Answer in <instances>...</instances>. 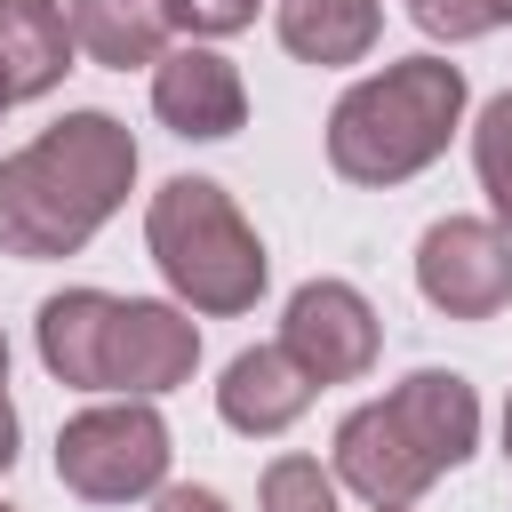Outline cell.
Returning a JSON list of instances; mask_svg holds the SVG:
<instances>
[{
  "instance_id": "6da1fadb",
  "label": "cell",
  "mask_w": 512,
  "mask_h": 512,
  "mask_svg": "<svg viewBox=\"0 0 512 512\" xmlns=\"http://www.w3.org/2000/svg\"><path fill=\"white\" fill-rule=\"evenodd\" d=\"M136 144L112 112H72L16 160H0V248L8 256H72L128 200Z\"/></svg>"
},
{
  "instance_id": "7a4b0ae2",
  "label": "cell",
  "mask_w": 512,
  "mask_h": 512,
  "mask_svg": "<svg viewBox=\"0 0 512 512\" xmlns=\"http://www.w3.org/2000/svg\"><path fill=\"white\" fill-rule=\"evenodd\" d=\"M480 440V400L448 368H416L384 400L352 408L336 424V480L368 504H408L440 472H456Z\"/></svg>"
},
{
  "instance_id": "3957f363",
  "label": "cell",
  "mask_w": 512,
  "mask_h": 512,
  "mask_svg": "<svg viewBox=\"0 0 512 512\" xmlns=\"http://www.w3.org/2000/svg\"><path fill=\"white\" fill-rule=\"evenodd\" d=\"M40 360L56 384L80 392H168L200 360V328L144 296L64 288L40 304Z\"/></svg>"
},
{
  "instance_id": "277c9868",
  "label": "cell",
  "mask_w": 512,
  "mask_h": 512,
  "mask_svg": "<svg viewBox=\"0 0 512 512\" xmlns=\"http://www.w3.org/2000/svg\"><path fill=\"white\" fill-rule=\"evenodd\" d=\"M456 112H464V72L440 56H408L392 72L360 80L328 112V168L344 184H400L448 152Z\"/></svg>"
},
{
  "instance_id": "5b68a950",
  "label": "cell",
  "mask_w": 512,
  "mask_h": 512,
  "mask_svg": "<svg viewBox=\"0 0 512 512\" xmlns=\"http://www.w3.org/2000/svg\"><path fill=\"white\" fill-rule=\"evenodd\" d=\"M144 240H152V264L168 272V288L192 312H248L264 296V248L240 224L232 192L208 184V176H168L152 192Z\"/></svg>"
},
{
  "instance_id": "8992f818",
  "label": "cell",
  "mask_w": 512,
  "mask_h": 512,
  "mask_svg": "<svg viewBox=\"0 0 512 512\" xmlns=\"http://www.w3.org/2000/svg\"><path fill=\"white\" fill-rule=\"evenodd\" d=\"M168 472V424L128 400V408H88L56 432V480L88 504H128V496H152Z\"/></svg>"
},
{
  "instance_id": "52a82bcc",
  "label": "cell",
  "mask_w": 512,
  "mask_h": 512,
  "mask_svg": "<svg viewBox=\"0 0 512 512\" xmlns=\"http://www.w3.org/2000/svg\"><path fill=\"white\" fill-rule=\"evenodd\" d=\"M416 288L448 320H488V312L512 304V240L480 216H448L416 248Z\"/></svg>"
},
{
  "instance_id": "ba28073f",
  "label": "cell",
  "mask_w": 512,
  "mask_h": 512,
  "mask_svg": "<svg viewBox=\"0 0 512 512\" xmlns=\"http://www.w3.org/2000/svg\"><path fill=\"white\" fill-rule=\"evenodd\" d=\"M280 352H288L312 384H352V376H368V360H376V312H368V296L344 288V280H304V288L288 296Z\"/></svg>"
},
{
  "instance_id": "9c48e42d",
  "label": "cell",
  "mask_w": 512,
  "mask_h": 512,
  "mask_svg": "<svg viewBox=\"0 0 512 512\" xmlns=\"http://www.w3.org/2000/svg\"><path fill=\"white\" fill-rule=\"evenodd\" d=\"M152 112L176 136H232L248 120V88H240V72L216 48H176L152 72Z\"/></svg>"
},
{
  "instance_id": "30bf717a",
  "label": "cell",
  "mask_w": 512,
  "mask_h": 512,
  "mask_svg": "<svg viewBox=\"0 0 512 512\" xmlns=\"http://www.w3.org/2000/svg\"><path fill=\"white\" fill-rule=\"evenodd\" d=\"M216 408H224V424H232V432L272 440V432H288V424L312 408V376H304L280 344H256V352H240V360L224 368Z\"/></svg>"
},
{
  "instance_id": "8fae6325",
  "label": "cell",
  "mask_w": 512,
  "mask_h": 512,
  "mask_svg": "<svg viewBox=\"0 0 512 512\" xmlns=\"http://www.w3.org/2000/svg\"><path fill=\"white\" fill-rule=\"evenodd\" d=\"M72 64V24L56 0H0V96L24 104L40 88H56Z\"/></svg>"
},
{
  "instance_id": "7c38bea8",
  "label": "cell",
  "mask_w": 512,
  "mask_h": 512,
  "mask_svg": "<svg viewBox=\"0 0 512 512\" xmlns=\"http://www.w3.org/2000/svg\"><path fill=\"white\" fill-rule=\"evenodd\" d=\"M64 24H72V40H80L96 64H112V72L160 64V40H168V8H160V0H72Z\"/></svg>"
},
{
  "instance_id": "4fadbf2b",
  "label": "cell",
  "mask_w": 512,
  "mask_h": 512,
  "mask_svg": "<svg viewBox=\"0 0 512 512\" xmlns=\"http://www.w3.org/2000/svg\"><path fill=\"white\" fill-rule=\"evenodd\" d=\"M376 0H280V40L304 64H352L376 48Z\"/></svg>"
},
{
  "instance_id": "5bb4252c",
  "label": "cell",
  "mask_w": 512,
  "mask_h": 512,
  "mask_svg": "<svg viewBox=\"0 0 512 512\" xmlns=\"http://www.w3.org/2000/svg\"><path fill=\"white\" fill-rule=\"evenodd\" d=\"M472 160H480V184H488V200H496V216H504V232H512V96H496V104L480 112Z\"/></svg>"
},
{
  "instance_id": "9a60e30c",
  "label": "cell",
  "mask_w": 512,
  "mask_h": 512,
  "mask_svg": "<svg viewBox=\"0 0 512 512\" xmlns=\"http://www.w3.org/2000/svg\"><path fill=\"white\" fill-rule=\"evenodd\" d=\"M264 512H336V480L312 456H280L264 472Z\"/></svg>"
},
{
  "instance_id": "2e32d148",
  "label": "cell",
  "mask_w": 512,
  "mask_h": 512,
  "mask_svg": "<svg viewBox=\"0 0 512 512\" xmlns=\"http://www.w3.org/2000/svg\"><path fill=\"white\" fill-rule=\"evenodd\" d=\"M408 16H416L432 40H480V32L496 24L488 0H408Z\"/></svg>"
},
{
  "instance_id": "e0dca14e",
  "label": "cell",
  "mask_w": 512,
  "mask_h": 512,
  "mask_svg": "<svg viewBox=\"0 0 512 512\" xmlns=\"http://www.w3.org/2000/svg\"><path fill=\"white\" fill-rule=\"evenodd\" d=\"M168 8V24H184V32H240L248 16H256V0H160Z\"/></svg>"
},
{
  "instance_id": "ac0fdd59",
  "label": "cell",
  "mask_w": 512,
  "mask_h": 512,
  "mask_svg": "<svg viewBox=\"0 0 512 512\" xmlns=\"http://www.w3.org/2000/svg\"><path fill=\"white\" fill-rule=\"evenodd\" d=\"M152 512H224V496L216 488H160Z\"/></svg>"
},
{
  "instance_id": "d6986e66",
  "label": "cell",
  "mask_w": 512,
  "mask_h": 512,
  "mask_svg": "<svg viewBox=\"0 0 512 512\" xmlns=\"http://www.w3.org/2000/svg\"><path fill=\"white\" fill-rule=\"evenodd\" d=\"M16 464V408H8V392H0V472Z\"/></svg>"
},
{
  "instance_id": "ffe728a7",
  "label": "cell",
  "mask_w": 512,
  "mask_h": 512,
  "mask_svg": "<svg viewBox=\"0 0 512 512\" xmlns=\"http://www.w3.org/2000/svg\"><path fill=\"white\" fill-rule=\"evenodd\" d=\"M488 8H496V24H512V0H488Z\"/></svg>"
},
{
  "instance_id": "44dd1931",
  "label": "cell",
  "mask_w": 512,
  "mask_h": 512,
  "mask_svg": "<svg viewBox=\"0 0 512 512\" xmlns=\"http://www.w3.org/2000/svg\"><path fill=\"white\" fill-rule=\"evenodd\" d=\"M504 448H512V400H504Z\"/></svg>"
},
{
  "instance_id": "7402d4cb",
  "label": "cell",
  "mask_w": 512,
  "mask_h": 512,
  "mask_svg": "<svg viewBox=\"0 0 512 512\" xmlns=\"http://www.w3.org/2000/svg\"><path fill=\"white\" fill-rule=\"evenodd\" d=\"M0 384H8V344H0Z\"/></svg>"
},
{
  "instance_id": "603a6c76",
  "label": "cell",
  "mask_w": 512,
  "mask_h": 512,
  "mask_svg": "<svg viewBox=\"0 0 512 512\" xmlns=\"http://www.w3.org/2000/svg\"><path fill=\"white\" fill-rule=\"evenodd\" d=\"M376 512H400V504H376Z\"/></svg>"
},
{
  "instance_id": "cb8c5ba5",
  "label": "cell",
  "mask_w": 512,
  "mask_h": 512,
  "mask_svg": "<svg viewBox=\"0 0 512 512\" xmlns=\"http://www.w3.org/2000/svg\"><path fill=\"white\" fill-rule=\"evenodd\" d=\"M0 112H8V96H0Z\"/></svg>"
},
{
  "instance_id": "d4e9b609",
  "label": "cell",
  "mask_w": 512,
  "mask_h": 512,
  "mask_svg": "<svg viewBox=\"0 0 512 512\" xmlns=\"http://www.w3.org/2000/svg\"><path fill=\"white\" fill-rule=\"evenodd\" d=\"M0 512H8V504H0Z\"/></svg>"
}]
</instances>
